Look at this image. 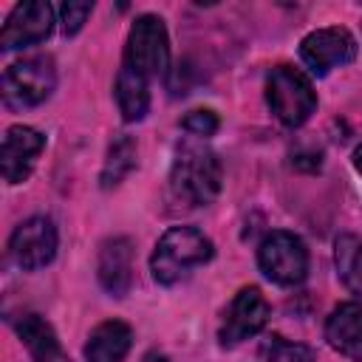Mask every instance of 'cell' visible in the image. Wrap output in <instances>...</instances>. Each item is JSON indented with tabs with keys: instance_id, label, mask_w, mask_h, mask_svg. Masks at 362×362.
Instances as JSON below:
<instances>
[{
	"instance_id": "2",
	"label": "cell",
	"mask_w": 362,
	"mask_h": 362,
	"mask_svg": "<svg viewBox=\"0 0 362 362\" xmlns=\"http://www.w3.org/2000/svg\"><path fill=\"white\" fill-rule=\"evenodd\" d=\"M212 255H215V246L204 232H198L195 226H170L158 238L150 257L153 280L161 286H173L181 277H187L189 269L209 263Z\"/></svg>"
},
{
	"instance_id": "4",
	"label": "cell",
	"mask_w": 362,
	"mask_h": 362,
	"mask_svg": "<svg viewBox=\"0 0 362 362\" xmlns=\"http://www.w3.org/2000/svg\"><path fill=\"white\" fill-rule=\"evenodd\" d=\"M122 65H127L130 71H136L147 82L167 74V68H170V40H167V28H164L161 17L141 14V17L133 20Z\"/></svg>"
},
{
	"instance_id": "12",
	"label": "cell",
	"mask_w": 362,
	"mask_h": 362,
	"mask_svg": "<svg viewBox=\"0 0 362 362\" xmlns=\"http://www.w3.org/2000/svg\"><path fill=\"white\" fill-rule=\"evenodd\" d=\"M96 277L113 297H124L133 283V243L130 238H107L99 246Z\"/></svg>"
},
{
	"instance_id": "11",
	"label": "cell",
	"mask_w": 362,
	"mask_h": 362,
	"mask_svg": "<svg viewBox=\"0 0 362 362\" xmlns=\"http://www.w3.org/2000/svg\"><path fill=\"white\" fill-rule=\"evenodd\" d=\"M45 150V136L28 124H14L3 136V150H0V164H3V178L8 184H23L40 153Z\"/></svg>"
},
{
	"instance_id": "9",
	"label": "cell",
	"mask_w": 362,
	"mask_h": 362,
	"mask_svg": "<svg viewBox=\"0 0 362 362\" xmlns=\"http://www.w3.org/2000/svg\"><path fill=\"white\" fill-rule=\"evenodd\" d=\"M57 226L51 218L45 215H34L28 221H23L11 238H8V252H11V260L25 269V272H37L42 266H48L57 255Z\"/></svg>"
},
{
	"instance_id": "20",
	"label": "cell",
	"mask_w": 362,
	"mask_h": 362,
	"mask_svg": "<svg viewBox=\"0 0 362 362\" xmlns=\"http://www.w3.org/2000/svg\"><path fill=\"white\" fill-rule=\"evenodd\" d=\"M93 11V3H85V0H68L59 6V23H62V34L65 37H74L79 34V28L85 25V20L90 17Z\"/></svg>"
},
{
	"instance_id": "16",
	"label": "cell",
	"mask_w": 362,
	"mask_h": 362,
	"mask_svg": "<svg viewBox=\"0 0 362 362\" xmlns=\"http://www.w3.org/2000/svg\"><path fill=\"white\" fill-rule=\"evenodd\" d=\"M116 105L124 122H141L150 110V82L130 71L127 65L119 68L116 74Z\"/></svg>"
},
{
	"instance_id": "5",
	"label": "cell",
	"mask_w": 362,
	"mask_h": 362,
	"mask_svg": "<svg viewBox=\"0 0 362 362\" xmlns=\"http://www.w3.org/2000/svg\"><path fill=\"white\" fill-rule=\"evenodd\" d=\"M57 88V68L51 57H28L6 68L3 102L11 110H28L42 105Z\"/></svg>"
},
{
	"instance_id": "1",
	"label": "cell",
	"mask_w": 362,
	"mask_h": 362,
	"mask_svg": "<svg viewBox=\"0 0 362 362\" xmlns=\"http://www.w3.org/2000/svg\"><path fill=\"white\" fill-rule=\"evenodd\" d=\"M223 167L218 153L204 139H184L175 147L170 167V189L187 206H206L221 192Z\"/></svg>"
},
{
	"instance_id": "7",
	"label": "cell",
	"mask_w": 362,
	"mask_h": 362,
	"mask_svg": "<svg viewBox=\"0 0 362 362\" xmlns=\"http://www.w3.org/2000/svg\"><path fill=\"white\" fill-rule=\"evenodd\" d=\"M356 37L342 25L317 28L303 37L300 42V59L314 76H325L328 71L348 65L356 59Z\"/></svg>"
},
{
	"instance_id": "14",
	"label": "cell",
	"mask_w": 362,
	"mask_h": 362,
	"mask_svg": "<svg viewBox=\"0 0 362 362\" xmlns=\"http://www.w3.org/2000/svg\"><path fill=\"white\" fill-rule=\"evenodd\" d=\"M14 328H17L23 345L28 348L34 362H71V356L62 351V345H59V339H57V334L45 317L28 311L14 322Z\"/></svg>"
},
{
	"instance_id": "8",
	"label": "cell",
	"mask_w": 362,
	"mask_h": 362,
	"mask_svg": "<svg viewBox=\"0 0 362 362\" xmlns=\"http://www.w3.org/2000/svg\"><path fill=\"white\" fill-rule=\"evenodd\" d=\"M269 300L263 297V291L257 286H243L235 300L229 303L226 314H223V325L218 331V342L223 348H235L240 345L243 339L260 334L269 322Z\"/></svg>"
},
{
	"instance_id": "23",
	"label": "cell",
	"mask_w": 362,
	"mask_h": 362,
	"mask_svg": "<svg viewBox=\"0 0 362 362\" xmlns=\"http://www.w3.org/2000/svg\"><path fill=\"white\" fill-rule=\"evenodd\" d=\"M354 167H356V173L362 175V144L354 150Z\"/></svg>"
},
{
	"instance_id": "6",
	"label": "cell",
	"mask_w": 362,
	"mask_h": 362,
	"mask_svg": "<svg viewBox=\"0 0 362 362\" xmlns=\"http://www.w3.org/2000/svg\"><path fill=\"white\" fill-rule=\"evenodd\" d=\"M260 272L277 286H300L308 274V249L294 232H269L257 249Z\"/></svg>"
},
{
	"instance_id": "15",
	"label": "cell",
	"mask_w": 362,
	"mask_h": 362,
	"mask_svg": "<svg viewBox=\"0 0 362 362\" xmlns=\"http://www.w3.org/2000/svg\"><path fill=\"white\" fill-rule=\"evenodd\" d=\"M133 345V331L122 320H105L99 322L88 342H85V359L88 362H122Z\"/></svg>"
},
{
	"instance_id": "22",
	"label": "cell",
	"mask_w": 362,
	"mask_h": 362,
	"mask_svg": "<svg viewBox=\"0 0 362 362\" xmlns=\"http://www.w3.org/2000/svg\"><path fill=\"white\" fill-rule=\"evenodd\" d=\"M141 362H170L164 354H158V351H150V354H144V359Z\"/></svg>"
},
{
	"instance_id": "10",
	"label": "cell",
	"mask_w": 362,
	"mask_h": 362,
	"mask_svg": "<svg viewBox=\"0 0 362 362\" xmlns=\"http://www.w3.org/2000/svg\"><path fill=\"white\" fill-rule=\"evenodd\" d=\"M54 28V8L45 0H25L17 3L11 8V14L3 23L0 31V48L3 51H17V48H28L37 45L42 40H48Z\"/></svg>"
},
{
	"instance_id": "13",
	"label": "cell",
	"mask_w": 362,
	"mask_h": 362,
	"mask_svg": "<svg viewBox=\"0 0 362 362\" xmlns=\"http://www.w3.org/2000/svg\"><path fill=\"white\" fill-rule=\"evenodd\" d=\"M328 345L351 362H362V303H342L325 320Z\"/></svg>"
},
{
	"instance_id": "21",
	"label": "cell",
	"mask_w": 362,
	"mask_h": 362,
	"mask_svg": "<svg viewBox=\"0 0 362 362\" xmlns=\"http://www.w3.org/2000/svg\"><path fill=\"white\" fill-rule=\"evenodd\" d=\"M181 127L195 139H206L221 127V122H218V113H212V110H189L184 116Z\"/></svg>"
},
{
	"instance_id": "18",
	"label": "cell",
	"mask_w": 362,
	"mask_h": 362,
	"mask_svg": "<svg viewBox=\"0 0 362 362\" xmlns=\"http://www.w3.org/2000/svg\"><path fill=\"white\" fill-rule=\"evenodd\" d=\"M133 167H136V141H133L127 133H122V136H116V139L110 141V147H107V158H105L102 175H99L102 187H105V189L116 187L119 181H124V175H127Z\"/></svg>"
},
{
	"instance_id": "19",
	"label": "cell",
	"mask_w": 362,
	"mask_h": 362,
	"mask_svg": "<svg viewBox=\"0 0 362 362\" xmlns=\"http://www.w3.org/2000/svg\"><path fill=\"white\" fill-rule=\"evenodd\" d=\"M260 356L266 362H314V351L303 342H291L283 337H269L260 345Z\"/></svg>"
},
{
	"instance_id": "17",
	"label": "cell",
	"mask_w": 362,
	"mask_h": 362,
	"mask_svg": "<svg viewBox=\"0 0 362 362\" xmlns=\"http://www.w3.org/2000/svg\"><path fill=\"white\" fill-rule=\"evenodd\" d=\"M334 263H337V274L345 283V288L362 297V238L351 232L339 235L334 243Z\"/></svg>"
},
{
	"instance_id": "3",
	"label": "cell",
	"mask_w": 362,
	"mask_h": 362,
	"mask_svg": "<svg viewBox=\"0 0 362 362\" xmlns=\"http://www.w3.org/2000/svg\"><path fill=\"white\" fill-rule=\"evenodd\" d=\"M266 102L277 122L286 127H300L317 110V90L300 68L274 65L266 76Z\"/></svg>"
}]
</instances>
